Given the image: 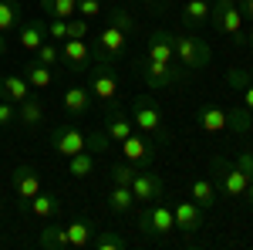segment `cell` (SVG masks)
<instances>
[{
  "label": "cell",
  "instance_id": "cell-32",
  "mask_svg": "<svg viewBox=\"0 0 253 250\" xmlns=\"http://www.w3.org/2000/svg\"><path fill=\"white\" fill-rule=\"evenodd\" d=\"M41 10L47 17H61V20H71L78 14V0H41Z\"/></svg>",
  "mask_w": 253,
  "mask_h": 250
},
{
  "label": "cell",
  "instance_id": "cell-19",
  "mask_svg": "<svg viewBox=\"0 0 253 250\" xmlns=\"http://www.w3.org/2000/svg\"><path fill=\"white\" fill-rule=\"evenodd\" d=\"M34 95V88L27 85V78L24 75H3L0 78V98H10L14 105H20L24 98Z\"/></svg>",
  "mask_w": 253,
  "mask_h": 250
},
{
  "label": "cell",
  "instance_id": "cell-33",
  "mask_svg": "<svg viewBox=\"0 0 253 250\" xmlns=\"http://www.w3.org/2000/svg\"><path fill=\"white\" fill-rule=\"evenodd\" d=\"M68 173L71 176H91L95 173V152H88V149H81V152H75L71 159H68Z\"/></svg>",
  "mask_w": 253,
  "mask_h": 250
},
{
  "label": "cell",
  "instance_id": "cell-45",
  "mask_svg": "<svg viewBox=\"0 0 253 250\" xmlns=\"http://www.w3.org/2000/svg\"><path fill=\"white\" fill-rule=\"evenodd\" d=\"M3 54H7V38L0 34V58H3Z\"/></svg>",
  "mask_w": 253,
  "mask_h": 250
},
{
  "label": "cell",
  "instance_id": "cell-18",
  "mask_svg": "<svg viewBox=\"0 0 253 250\" xmlns=\"http://www.w3.org/2000/svg\"><path fill=\"white\" fill-rule=\"evenodd\" d=\"M20 75L27 78V85H31V88H34V92H44V88H51V85H54V68H47V64H41L38 58L34 61H27V64H24V68H20Z\"/></svg>",
  "mask_w": 253,
  "mask_h": 250
},
{
  "label": "cell",
  "instance_id": "cell-40",
  "mask_svg": "<svg viewBox=\"0 0 253 250\" xmlns=\"http://www.w3.org/2000/svg\"><path fill=\"white\" fill-rule=\"evenodd\" d=\"M101 10H105V7H101V0H78V14L81 17H98V14H101Z\"/></svg>",
  "mask_w": 253,
  "mask_h": 250
},
{
  "label": "cell",
  "instance_id": "cell-10",
  "mask_svg": "<svg viewBox=\"0 0 253 250\" xmlns=\"http://www.w3.org/2000/svg\"><path fill=\"white\" fill-rule=\"evenodd\" d=\"M132 193H135V203H156L166 193V183L159 173H149V169H138L135 179H132Z\"/></svg>",
  "mask_w": 253,
  "mask_h": 250
},
{
  "label": "cell",
  "instance_id": "cell-3",
  "mask_svg": "<svg viewBox=\"0 0 253 250\" xmlns=\"http://www.w3.org/2000/svg\"><path fill=\"white\" fill-rule=\"evenodd\" d=\"M210 24H213L216 34L233 41V48H243V44H247L243 14H240L236 0H213V7H210Z\"/></svg>",
  "mask_w": 253,
  "mask_h": 250
},
{
  "label": "cell",
  "instance_id": "cell-46",
  "mask_svg": "<svg viewBox=\"0 0 253 250\" xmlns=\"http://www.w3.org/2000/svg\"><path fill=\"white\" fill-rule=\"evenodd\" d=\"M247 44H250V48H253V27H250V31H247Z\"/></svg>",
  "mask_w": 253,
  "mask_h": 250
},
{
  "label": "cell",
  "instance_id": "cell-17",
  "mask_svg": "<svg viewBox=\"0 0 253 250\" xmlns=\"http://www.w3.org/2000/svg\"><path fill=\"white\" fill-rule=\"evenodd\" d=\"M44 41H47V20L44 17H27L24 24H20L17 44L24 48V51H38Z\"/></svg>",
  "mask_w": 253,
  "mask_h": 250
},
{
  "label": "cell",
  "instance_id": "cell-27",
  "mask_svg": "<svg viewBox=\"0 0 253 250\" xmlns=\"http://www.w3.org/2000/svg\"><path fill=\"white\" fill-rule=\"evenodd\" d=\"M105 206H108L112 213L135 210V193H132V186H112L108 196H105Z\"/></svg>",
  "mask_w": 253,
  "mask_h": 250
},
{
  "label": "cell",
  "instance_id": "cell-36",
  "mask_svg": "<svg viewBox=\"0 0 253 250\" xmlns=\"http://www.w3.org/2000/svg\"><path fill=\"white\" fill-rule=\"evenodd\" d=\"M47 38L51 41H68V20H61V17H47Z\"/></svg>",
  "mask_w": 253,
  "mask_h": 250
},
{
  "label": "cell",
  "instance_id": "cell-6",
  "mask_svg": "<svg viewBox=\"0 0 253 250\" xmlns=\"http://www.w3.org/2000/svg\"><path fill=\"white\" fill-rule=\"evenodd\" d=\"M138 233L142 237H166V233L175 230V213L172 203H145V210L138 213Z\"/></svg>",
  "mask_w": 253,
  "mask_h": 250
},
{
  "label": "cell",
  "instance_id": "cell-31",
  "mask_svg": "<svg viewBox=\"0 0 253 250\" xmlns=\"http://www.w3.org/2000/svg\"><path fill=\"white\" fill-rule=\"evenodd\" d=\"M91 247H95V250H125V247H128V240H125L122 233L101 227V230H95V237H91Z\"/></svg>",
  "mask_w": 253,
  "mask_h": 250
},
{
  "label": "cell",
  "instance_id": "cell-12",
  "mask_svg": "<svg viewBox=\"0 0 253 250\" xmlns=\"http://www.w3.org/2000/svg\"><path fill=\"white\" fill-rule=\"evenodd\" d=\"M145 58L149 61H159V64H172L175 61V51H172V31L166 27H156L149 34V44H145Z\"/></svg>",
  "mask_w": 253,
  "mask_h": 250
},
{
  "label": "cell",
  "instance_id": "cell-22",
  "mask_svg": "<svg viewBox=\"0 0 253 250\" xmlns=\"http://www.w3.org/2000/svg\"><path fill=\"white\" fill-rule=\"evenodd\" d=\"M216 196H219V190H216L213 179H206V176L193 179V186H189V200H193L196 206H203V210H213V206H216Z\"/></svg>",
  "mask_w": 253,
  "mask_h": 250
},
{
  "label": "cell",
  "instance_id": "cell-30",
  "mask_svg": "<svg viewBox=\"0 0 253 250\" xmlns=\"http://www.w3.org/2000/svg\"><path fill=\"white\" fill-rule=\"evenodd\" d=\"M226 129L230 132H236V135H247V132H253V112L250 108H230L226 112Z\"/></svg>",
  "mask_w": 253,
  "mask_h": 250
},
{
  "label": "cell",
  "instance_id": "cell-39",
  "mask_svg": "<svg viewBox=\"0 0 253 250\" xmlns=\"http://www.w3.org/2000/svg\"><path fill=\"white\" fill-rule=\"evenodd\" d=\"M68 38H88V17H81V14H75V17L68 20Z\"/></svg>",
  "mask_w": 253,
  "mask_h": 250
},
{
  "label": "cell",
  "instance_id": "cell-9",
  "mask_svg": "<svg viewBox=\"0 0 253 250\" xmlns=\"http://www.w3.org/2000/svg\"><path fill=\"white\" fill-rule=\"evenodd\" d=\"M61 61H64V68L71 75H88V68H91V48L81 38L61 41Z\"/></svg>",
  "mask_w": 253,
  "mask_h": 250
},
{
  "label": "cell",
  "instance_id": "cell-4",
  "mask_svg": "<svg viewBox=\"0 0 253 250\" xmlns=\"http://www.w3.org/2000/svg\"><path fill=\"white\" fill-rule=\"evenodd\" d=\"M210 169H213L216 190L223 193V196H230V200H240L247 193V186H250V176L243 173L236 162H230L226 155H213L210 159Z\"/></svg>",
  "mask_w": 253,
  "mask_h": 250
},
{
  "label": "cell",
  "instance_id": "cell-48",
  "mask_svg": "<svg viewBox=\"0 0 253 250\" xmlns=\"http://www.w3.org/2000/svg\"><path fill=\"white\" fill-rule=\"evenodd\" d=\"M162 3H169V0H162Z\"/></svg>",
  "mask_w": 253,
  "mask_h": 250
},
{
  "label": "cell",
  "instance_id": "cell-11",
  "mask_svg": "<svg viewBox=\"0 0 253 250\" xmlns=\"http://www.w3.org/2000/svg\"><path fill=\"white\" fill-rule=\"evenodd\" d=\"M20 213H31V216H38V220H54L61 213V200L54 193H44L41 190L38 196H31V200H20Z\"/></svg>",
  "mask_w": 253,
  "mask_h": 250
},
{
  "label": "cell",
  "instance_id": "cell-37",
  "mask_svg": "<svg viewBox=\"0 0 253 250\" xmlns=\"http://www.w3.org/2000/svg\"><path fill=\"white\" fill-rule=\"evenodd\" d=\"M14 122H17V105L10 98H0V129L14 125Z\"/></svg>",
  "mask_w": 253,
  "mask_h": 250
},
{
  "label": "cell",
  "instance_id": "cell-47",
  "mask_svg": "<svg viewBox=\"0 0 253 250\" xmlns=\"http://www.w3.org/2000/svg\"><path fill=\"white\" fill-rule=\"evenodd\" d=\"M247 71H250V78H253V61H250V68H247Z\"/></svg>",
  "mask_w": 253,
  "mask_h": 250
},
{
  "label": "cell",
  "instance_id": "cell-5",
  "mask_svg": "<svg viewBox=\"0 0 253 250\" xmlns=\"http://www.w3.org/2000/svg\"><path fill=\"white\" fill-rule=\"evenodd\" d=\"M138 75L142 81L149 85V92H166L169 85H179L182 78H186V68L172 61V64H159V61H149V58H138Z\"/></svg>",
  "mask_w": 253,
  "mask_h": 250
},
{
  "label": "cell",
  "instance_id": "cell-24",
  "mask_svg": "<svg viewBox=\"0 0 253 250\" xmlns=\"http://www.w3.org/2000/svg\"><path fill=\"white\" fill-rule=\"evenodd\" d=\"M17 122L24 125V129H38L41 122H44V105H41L38 95L24 98V101L17 105Z\"/></svg>",
  "mask_w": 253,
  "mask_h": 250
},
{
  "label": "cell",
  "instance_id": "cell-42",
  "mask_svg": "<svg viewBox=\"0 0 253 250\" xmlns=\"http://www.w3.org/2000/svg\"><path fill=\"white\" fill-rule=\"evenodd\" d=\"M240 92H243V108H250V112H253V81H247Z\"/></svg>",
  "mask_w": 253,
  "mask_h": 250
},
{
  "label": "cell",
  "instance_id": "cell-41",
  "mask_svg": "<svg viewBox=\"0 0 253 250\" xmlns=\"http://www.w3.org/2000/svg\"><path fill=\"white\" fill-rule=\"evenodd\" d=\"M236 166L243 169V173L253 179V149H247V152H240V159H236Z\"/></svg>",
  "mask_w": 253,
  "mask_h": 250
},
{
  "label": "cell",
  "instance_id": "cell-21",
  "mask_svg": "<svg viewBox=\"0 0 253 250\" xmlns=\"http://www.w3.org/2000/svg\"><path fill=\"white\" fill-rule=\"evenodd\" d=\"M125 44H128V34L118 31V27H112V24H105V31L98 34V48H101L108 58H122V54H125Z\"/></svg>",
  "mask_w": 253,
  "mask_h": 250
},
{
  "label": "cell",
  "instance_id": "cell-25",
  "mask_svg": "<svg viewBox=\"0 0 253 250\" xmlns=\"http://www.w3.org/2000/svg\"><path fill=\"white\" fill-rule=\"evenodd\" d=\"M196 125H199L203 132H226V112L216 108V105H203V108L196 112Z\"/></svg>",
  "mask_w": 253,
  "mask_h": 250
},
{
  "label": "cell",
  "instance_id": "cell-7",
  "mask_svg": "<svg viewBox=\"0 0 253 250\" xmlns=\"http://www.w3.org/2000/svg\"><path fill=\"white\" fill-rule=\"evenodd\" d=\"M51 146H54V152H58V155L71 159L75 152L88 149V135L81 132L75 122H61V125H54V132H51Z\"/></svg>",
  "mask_w": 253,
  "mask_h": 250
},
{
  "label": "cell",
  "instance_id": "cell-38",
  "mask_svg": "<svg viewBox=\"0 0 253 250\" xmlns=\"http://www.w3.org/2000/svg\"><path fill=\"white\" fill-rule=\"evenodd\" d=\"M108 142H112V139H108V132H105V129H98V132H91L88 135V152H108Z\"/></svg>",
  "mask_w": 253,
  "mask_h": 250
},
{
  "label": "cell",
  "instance_id": "cell-35",
  "mask_svg": "<svg viewBox=\"0 0 253 250\" xmlns=\"http://www.w3.org/2000/svg\"><path fill=\"white\" fill-rule=\"evenodd\" d=\"M34 54H38V61L41 64H47V68H54V64H58L61 61V48H58V41H44V44H41L38 51H34Z\"/></svg>",
  "mask_w": 253,
  "mask_h": 250
},
{
  "label": "cell",
  "instance_id": "cell-13",
  "mask_svg": "<svg viewBox=\"0 0 253 250\" xmlns=\"http://www.w3.org/2000/svg\"><path fill=\"white\" fill-rule=\"evenodd\" d=\"M172 213H175V230H182L186 237L203 230V206H196L193 200H179V203H172Z\"/></svg>",
  "mask_w": 253,
  "mask_h": 250
},
{
  "label": "cell",
  "instance_id": "cell-20",
  "mask_svg": "<svg viewBox=\"0 0 253 250\" xmlns=\"http://www.w3.org/2000/svg\"><path fill=\"white\" fill-rule=\"evenodd\" d=\"M210 7H213V0H189L182 7V27L186 31H199L203 24H210Z\"/></svg>",
  "mask_w": 253,
  "mask_h": 250
},
{
  "label": "cell",
  "instance_id": "cell-14",
  "mask_svg": "<svg viewBox=\"0 0 253 250\" xmlns=\"http://www.w3.org/2000/svg\"><path fill=\"white\" fill-rule=\"evenodd\" d=\"M105 132H108L112 142H122L125 135L135 132V122H132V115H125L115 101H108V105H105Z\"/></svg>",
  "mask_w": 253,
  "mask_h": 250
},
{
  "label": "cell",
  "instance_id": "cell-28",
  "mask_svg": "<svg viewBox=\"0 0 253 250\" xmlns=\"http://www.w3.org/2000/svg\"><path fill=\"white\" fill-rule=\"evenodd\" d=\"M24 24V7L20 0H0V34H10Z\"/></svg>",
  "mask_w": 253,
  "mask_h": 250
},
{
  "label": "cell",
  "instance_id": "cell-2",
  "mask_svg": "<svg viewBox=\"0 0 253 250\" xmlns=\"http://www.w3.org/2000/svg\"><path fill=\"white\" fill-rule=\"evenodd\" d=\"M172 51H175V61L186 71H203L213 61V48L203 38L189 34V31H172Z\"/></svg>",
  "mask_w": 253,
  "mask_h": 250
},
{
  "label": "cell",
  "instance_id": "cell-29",
  "mask_svg": "<svg viewBox=\"0 0 253 250\" xmlns=\"http://www.w3.org/2000/svg\"><path fill=\"white\" fill-rule=\"evenodd\" d=\"M101 14L108 17L105 24H112V27H118V31H125L128 38H132V34L138 31V20H135V14H128L125 7H108V10H101Z\"/></svg>",
  "mask_w": 253,
  "mask_h": 250
},
{
  "label": "cell",
  "instance_id": "cell-26",
  "mask_svg": "<svg viewBox=\"0 0 253 250\" xmlns=\"http://www.w3.org/2000/svg\"><path fill=\"white\" fill-rule=\"evenodd\" d=\"M38 244H41L44 250H71V240H68V227H58V223H51V227H41Z\"/></svg>",
  "mask_w": 253,
  "mask_h": 250
},
{
  "label": "cell",
  "instance_id": "cell-15",
  "mask_svg": "<svg viewBox=\"0 0 253 250\" xmlns=\"http://www.w3.org/2000/svg\"><path fill=\"white\" fill-rule=\"evenodd\" d=\"M91 92H88V85H71V88H64V95H61V101H64V112L71 118H81V115H88L91 112Z\"/></svg>",
  "mask_w": 253,
  "mask_h": 250
},
{
  "label": "cell",
  "instance_id": "cell-23",
  "mask_svg": "<svg viewBox=\"0 0 253 250\" xmlns=\"http://www.w3.org/2000/svg\"><path fill=\"white\" fill-rule=\"evenodd\" d=\"M95 223L88 220V216H78V220H71L68 223V240H71V250H84L91 247V237H95Z\"/></svg>",
  "mask_w": 253,
  "mask_h": 250
},
{
  "label": "cell",
  "instance_id": "cell-8",
  "mask_svg": "<svg viewBox=\"0 0 253 250\" xmlns=\"http://www.w3.org/2000/svg\"><path fill=\"white\" fill-rule=\"evenodd\" d=\"M122 155H125V162H132V166H138V169H149L152 162H156V142L149 139V135H125L122 142Z\"/></svg>",
  "mask_w": 253,
  "mask_h": 250
},
{
  "label": "cell",
  "instance_id": "cell-43",
  "mask_svg": "<svg viewBox=\"0 0 253 250\" xmlns=\"http://www.w3.org/2000/svg\"><path fill=\"white\" fill-rule=\"evenodd\" d=\"M236 7H240L243 20H253V0H236Z\"/></svg>",
  "mask_w": 253,
  "mask_h": 250
},
{
  "label": "cell",
  "instance_id": "cell-1",
  "mask_svg": "<svg viewBox=\"0 0 253 250\" xmlns=\"http://www.w3.org/2000/svg\"><path fill=\"white\" fill-rule=\"evenodd\" d=\"M132 122L142 135H149L156 146L169 142V129H166V118H162V105L152 95H138L132 101Z\"/></svg>",
  "mask_w": 253,
  "mask_h": 250
},
{
  "label": "cell",
  "instance_id": "cell-16",
  "mask_svg": "<svg viewBox=\"0 0 253 250\" xmlns=\"http://www.w3.org/2000/svg\"><path fill=\"white\" fill-rule=\"evenodd\" d=\"M10 186L17 193V200H31V196H38L41 193V176L34 166H17L14 173H10Z\"/></svg>",
  "mask_w": 253,
  "mask_h": 250
},
{
  "label": "cell",
  "instance_id": "cell-34",
  "mask_svg": "<svg viewBox=\"0 0 253 250\" xmlns=\"http://www.w3.org/2000/svg\"><path fill=\"white\" fill-rule=\"evenodd\" d=\"M135 173H138V166H132V162H112V166H108L112 186H132Z\"/></svg>",
  "mask_w": 253,
  "mask_h": 250
},
{
  "label": "cell",
  "instance_id": "cell-44",
  "mask_svg": "<svg viewBox=\"0 0 253 250\" xmlns=\"http://www.w3.org/2000/svg\"><path fill=\"white\" fill-rule=\"evenodd\" d=\"M243 200H247V203L253 206V179H250V186H247V193H243Z\"/></svg>",
  "mask_w": 253,
  "mask_h": 250
}]
</instances>
